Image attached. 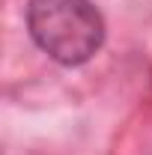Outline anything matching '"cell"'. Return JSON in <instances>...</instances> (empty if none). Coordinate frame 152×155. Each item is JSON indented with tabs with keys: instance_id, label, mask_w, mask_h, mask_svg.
<instances>
[{
	"instance_id": "obj_1",
	"label": "cell",
	"mask_w": 152,
	"mask_h": 155,
	"mask_svg": "<svg viewBox=\"0 0 152 155\" xmlns=\"http://www.w3.org/2000/svg\"><path fill=\"white\" fill-rule=\"evenodd\" d=\"M27 30L60 66H81L104 45V18L90 0H30Z\"/></svg>"
}]
</instances>
